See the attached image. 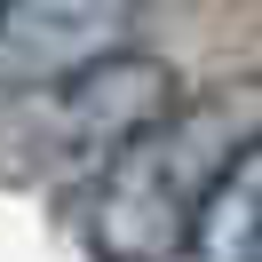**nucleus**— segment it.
Instances as JSON below:
<instances>
[{
  "instance_id": "f257e3e1",
  "label": "nucleus",
  "mask_w": 262,
  "mask_h": 262,
  "mask_svg": "<svg viewBox=\"0 0 262 262\" xmlns=\"http://www.w3.org/2000/svg\"><path fill=\"white\" fill-rule=\"evenodd\" d=\"M254 143H262V80H214L207 96L159 112L96 175V207H88L96 262H167L191 238L199 199Z\"/></svg>"
},
{
  "instance_id": "f03ea898",
  "label": "nucleus",
  "mask_w": 262,
  "mask_h": 262,
  "mask_svg": "<svg viewBox=\"0 0 262 262\" xmlns=\"http://www.w3.org/2000/svg\"><path fill=\"white\" fill-rule=\"evenodd\" d=\"M159 112H175V72L119 48L40 96L0 103V183H88Z\"/></svg>"
},
{
  "instance_id": "7ed1b4c3",
  "label": "nucleus",
  "mask_w": 262,
  "mask_h": 262,
  "mask_svg": "<svg viewBox=\"0 0 262 262\" xmlns=\"http://www.w3.org/2000/svg\"><path fill=\"white\" fill-rule=\"evenodd\" d=\"M135 24L143 0H0V103L119 56Z\"/></svg>"
},
{
  "instance_id": "20e7f679",
  "label": "nucleus",
  "mask_w": 262,
  "mask_h": 262,
  "mask_svg": "<svg viewBox=\"0 0 262 262\" xmlns=\"http://www.w3.org/2000/svg\"><path fill=\"white\" fill-rule=\"evenodd\" d=\"M183 246H191V262H254V246H262V143L199 199Z\"/></svg>"
},
{
  "instance_id": "39448f33",
  "label": "nucleus",
  "mask_w": 262,
  "mask_h": 262,
  "mask_svg": "<svg viewBox=\"0 0 262 262\" xmlns=\"http://www.w3.org/2000/svg\"><path fill=\"white\" fill-rule=\"evenodd\" d=\"M254 262H262V246H254Z\"/></svg>"
}]
</instances>
